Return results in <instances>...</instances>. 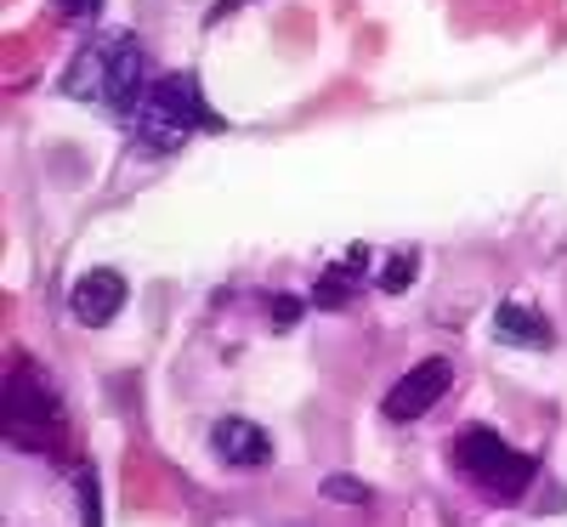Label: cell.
<instances>
[{
  "instance_id": "obj_7",
  "label": "cell",
  "mask_w": 567,
  "mask_h": 527,
  "mask_svg": "<svg viewBox=\"0 0 567 527\" xmlns=\"http://www.w3.org/2000/svg\"><path fill=\"white\" fill-rule=\"evenodd\" d=\"M210 443H216V454H221L227 465H239V471H256V465H267V459H272L267 431H261V425H250V420H239V414L216 420V425H210Z\"/></svg>"
},
{
  "instance_id": "obj_5",
  "label": "cell",
  "mask_w": 567,
  "mask_h": 527,
  "mask_svg": "<svg viewBox=\"0 0 567 527\" xmlns=\"http://www.w3.org/2000/svg\"><path fill=\"white\" fill-rule=\"evenodd\" d=\"M449 386H454V363H449V358L414 363V369L398 380V386L386 392V420L409 425V420H420V414H432V403H437Z\"/></svg>"
},
{
  "instance_id": "obj_8",
  "label": "cell",
  "mask_w": 567,
  "mask_h": 527,
  "mask_svg": "<svg viewBox=\"0 0 567 527\" xmlns=\"http://www.w3.org/2000/svg\"><path fill=\"white\" fill-rule=\"evenodd\" d=\"M494 334H499L505 347H528V352H545V347H550L545 312H534V307H523V301H505V307L494 312Z\"/></svg>"
},
{
  "instance_id": "obj_13",
  "label": "cell",
  "mask_w": 567,
  "mask_h": 527,
  "mask_svg": "<svg viewBox=\"0 0 567 527\" xmlns=\"http://www.w3.org/2000/svg\"><path fill=\"white\" fill-rule=\"evenodd\" d=\"M52 7L63 12V18H74V23H91L103 12V0H52Z\"/></svg>"
},
{
  "instance_id": "obj_12",
  "label": "cell",
  "mask_w": 567,
  "mask_h": 527,
  "mask_svg": "<svg viewBox=\"0 0 567 527\" xmlns=\"http://www.w3.org/2000/svg\"><path fill=\"white\" fill-rule=\"evenodd\" d=\"M409 278H414V250H403V256H398V261L381 272V290H403Z\"/></svg>"
},
{
  "instance_id": "obj_11",
  "label": "cell",
  "mask_w": 567,
  "mask_h": 527,
  "mask_svg": "<svg viewBox=\"0 0 567 527\" xmlns=\"http://www.w3.org/2000/svg\"><path fill=\"white\" fill-rule=\"evenodd\" d=\"M80 510H85V527H103V499H97V476L80 471Z\"/></svg>"
},
{
  "instance_id": "obj_3",
  "label": "cell",
  "mask_w": 567,
  "mask_h": 527,
  "mask_svg": "<svg viewBox=\"0 0 567 527\" xmlns=\"http://www.w3.org/2000/svg\"><path fill=\"white\" fill-rule=\"evenodd\" d=\"M69 437V414L34 363H18L7 380V443L23 454H58Z\"/></svg>"
},
{
  "instance_id": "obj_1",
  "label": "cell",
  "mask_w": 567,
  "mask_h": 527,
  "mask_svg": "<svg viewBox=\"0 0 567 527\" xmlns=\"http://www.w3.org/2000/svg\"><path fill=\"white\" fill-rule=\"evenodd\" d=\"M69 91L109 103L120 120H136L142 97H148V58H142V45L131 34H114L80 58V74H69Z\"/></svg>"
},
{
  "instance_id": "obj_9",
  "label": "cell",
  "mask_w": 567,
  "mask_h": 527,
  "mask_svg": "<svg viewBox=\"0 0 567 527\" xmlns=\"http://www.w3.org/2000/svg\"><path fill=\"white\" fill-rule=\"evenodd\" d=\"M363 267V250H352V267L347 272H323L318 278V307H341V301H352V272Z\"/></svg>"
},
{
  "instance_id": "obj_4",
  "label": "cell",
  "mask_w": 567,
  "mask_h": 527,
  "mask_svg": "<svg viewBox=\"0 0 567 527\" xmlns=\"http://www.w3.org/2000/svg\"><path fill=\"white\" fill-rule=\"evenodd\" d=\"M449 454H454V471L465 476V483H477V488L494 494V499H516V494L534 483V459L516 454L499 431H488V425L460 431Z\"/></svg>"
},
{
  "instance_id": "obj_6",
  "label": "cell",
  "mask_w": 567,
  "mask_h": 527,
  "mask_svg": "<svg viewBox=\"0 0 567 527\" xmlns=\"http://www.w3.org/2000/svg\"><path fill=\"white\" fill-rule=\"evenodd\" d=\"M69 307H74V318L91 323V329L114 323V312L125 307V278H120L114 267H91L74 290H69Z\"/></svg>"
},
{
  "instance_id": "obj_10",
  "label": "cell",
  "mask_w": 567,
  "mask_h": 527,
  "mask_svg": "<svg viewBox=\"0 0 567 527\" xmlns=\"http://www.w3.org/2000/svg\"><path fill=\"white\" fill-rule=\"evenodd\" d=\"M323 499H341V505H369V488L352 483V476H323Z\"/></svg>"
},
{
  "instance_id": "obj_14",
  "label": "cell",
  "mask_w": 567,
  "mask_h": 527,
  "mask_svg": "<svg viewBox=\"0 0 567 527\" xmlns=\"http://www.w3.org/2000/svg\"><path fill=\"white\" fill-rule=\"evenodd\" d=\"M245 7V0H216V12H210V23H221V18H233V12H239Z\"/></svg>"
},
{
  "instance_id": "obj_2",
  "label": "cell",
  "mask_w": 567,
  "mask_h": 527,
  "mask_svg": "<svg viewBox=\"0 0 567 527\" xmlns=\"http://www.w3.org/2000/svg\"><path fill=\"white\" fill-rule=\"evenodd\" d=\"M216 131L221 120L210 114L205 103V91L194 74H165L148 85V97H142L136 108V136H142V148H159V154H176L194 131Z\"/></svg>"
}]
</instances>
